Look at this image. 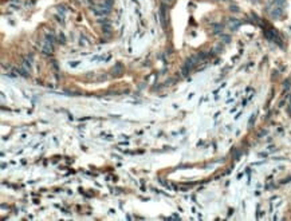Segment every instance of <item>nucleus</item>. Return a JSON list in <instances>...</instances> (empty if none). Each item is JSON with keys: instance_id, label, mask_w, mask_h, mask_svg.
I'll return each instance as SVG.
<instances>
[{"instance_id": "f257e3e1", "label": "nucleus", "mask_w": 291, "mask_h": 221, "mask_svg": "<svg viewBox=\"0 0 291 221\" xmlns=\"http://www.w3.org/2000/svg\"><path fill=\"white\" fill-rule=\"evenodd\" d=\"M110 8L106 6V4H99V6H91V12L94 14L95 16H98V18H103V16H107L109 12H110Z\"/></svg>"}, {"instance_id": "f03ea898", "label": "nucleus", "mask_w": 291, "mask_h": 221, "mask_svg": "<svg viewBox=\"0 0 291 221\" xmlns=\"http://www.w3.org/2000/svg\"><path fill=\"white\" fill-rule=\"evenodd\" d=\"M122 72H124L122 64H121V63H115V66L113 67V75H114V76H119V75H122Z\"/></svg>"}, {"instance_id": "7ed1b4c3", "label": "nucleus", "mask_w": 291, "mask_h": 221, "mask_svg": "<svg viewBox=\"0 0 291 221\" xmlns=\"http://www.w3.org/2000/svg\"><path fill=\"white\" fill-rule=\"evenodd\" d=\"M165 10H167V7L161 6V8H160V18H161V23H163L164 27L167 26V15H165Z\"/></svg>"}, {"instance_id": "20e7f679", "label": "nucleus", "mask_w": 291, "mask_h": 221, "mask_svg": "<svg viewBox=\"0 0 291 221\" xmlns=\"http://www.w3.org/2000/svg\"><path fill=\"white\" fill-rule=\"evenodd\" d=\"M52 51H54V47H52V43L47 42V43L43 46V52H44V54H51Z\"/></svg>"}, {"instance_id": "39448f33", "label": "nucleus", "mask_w": 291, "mask_h": 221, "mask_svg": "<svg viewBox=\"0 0 291 221\" xmlns=\"http://www.w3.org/2000/svg\"><path fill=\"white\" fill-rule=\"evenodd\" d=\"M102 31L105 32V34H110V32H111V27L109 26V23L105 24V26H102Z\"/></svg>"}, {"instance_id": "423d86ee", "label": "nucleus", "mask_w": 291, "mask_h": 221, "mask_svg": "<svg viewBox=\"0 0 291 221\" xmlns=\"http://www.w3.org/2000/svg\"><path fill=\"white\" fill-rule=\"evenodd\" d=\"M23 64H24V68H26V70H28V71H30L31 70V62H30V60H24V62H23Z\"/></svg>"}, {"instance_id": "0eeeda50", "label": "nucleus", "mask_w": 291, "mask_h": 221, "mask_svg": "<svg viewBox=\"0 0 291 221\" xmlns=\"http://www.w3.org/2000/svg\"><path fill=\"white\" fill-rule=\"evenodd\" d=\"M46 39H47V42H50V43H54L55 42V38H54V36H52V35H46Z\"/></svg>"}, {"instance_id": "6e6552de", "label": "nucleus", "mask_w": 291, "mask_h": 221, "mask_svg": "<svg viewBox=\"0 0 291 221\" xmlns=\"http://www.w3.org/2000/svg\"><path fill=\"white\" fill-rule=\"evenodd\" d=\"M113 2H114V0H103V4H106V6L111 7V6H113Z\"/></svg>"}, {"instance_id": "1a4fd4ad", "label": "nucleus", "mask_w": 291, "mask_h": 221, "mask_svg": "<svg viewBox=\"0 0 291 221\" xmlns=\"http://www.w3.org/2000/svg\"><path fill=\"white\" fill-rule=\"evenodd\" d=\"M59 42H60V43H64V36H63L62 34L59 35Z\"/></svg>"}, {"instance_id": "9d476101", "label": "nucleus", "mask_w": 291, "mask_h": 221, "mask_svg": "<svg viewBox=\"0 0 291 221\" xmlns=\"http://www.w3.org/2000/svg\"><path fill=\"white\" fill-rule=\"evenodd\" d=\"M287 113L291 115V100H290V103H289V107H287Z\"/></svg>"}, {"instance_id": "9b49d317", "label": "nucleus", "mask_w": 291, "mask_h": 221, "mask_svg": "<svg viewBox=\"0 0 291 221\" xmlns=\"http://www.w3.org/2000/svg\"><path fill=\"white\" fill-rule=\"evenodd\" d=\"M78 64H79V62H74V63H70V66H71V67H75V66H78Z\"/></svg>"}]
</instances>
